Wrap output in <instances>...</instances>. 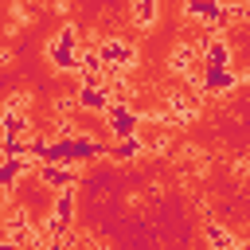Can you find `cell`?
I'll use <instances>...</instances> for the list:
<instances>
[{"label": "cell", "instance_id": "30bf717a", "mask_svg": "<svg viewBox=\"0 0 250 250\" xmlns=\"http://www.w3.org/2000/svg\"><path fill=\"white\" fill-rule=\"evenodd\" d=\"M0 133H4V137H31L35 125H31V117L20 113V109H0Z\"/></svg>", "mask_w": 250, "mask_h": 250}, {"label": "cell", "instance_id": "7a4b0ae2", "mask_svg": "<svg viewBox=\"0 0 250 250\" xmlns=\"http://www.w3.org/2000/svg\"><path fill=\"white\" fill-rule=\"evenodd\" d=\"M184 16H195L207 31L230 27V8H227V0H184Z\"/></svg>", "mask_w": 250, "mask_h": 250}, {"label": "cell", "instance_id": "9a60e30c", "mask_svg": "<svg viewBox=\"0 0 250 250\" xmlns=\"http://www.w3.org/2000/svg\"><path fill=\"white\" fill-rule=\"evenodd\" d=\"M20 180H23V172H20V164L16 160H0V195H8V191H16L20 188Z\"/></svg>", "mask_w": 250, "mask_h": 250}, {"label": "cell", "instance_id": "6da1fadb", "mask_svg": "<svg viewBox=\"0 0 250 250\" xmlns=\"http://www.w3.org/2000/svg\"><path fill=\"white\" fill-rule=\"evenodd\" d=\"M98 55H102V62L109 66V74H129V70L137 66V47H133L129 39H117V35L102 39V43H98Z\"/></svg>", "mask_w": 250, "mask_h": 250}, {"label": "cell", "instance_id": "ba28073f", "mask_svg": "<svg viewBox=\"0 0 250 250\" xmlns=\"http://www.w3.org/2000/svg\"><path fill=\"white\" fill-rule=\"evenodd\" d=\"M242 82V74H234V70H219V66H203V94H230L234 86Z\"/></svg>", "mask_w": 250, "mask_h": 250}, {"label": "cell", "instance_id": "9c48e42d", "mask_svg": "<svg viewBox=\"0 0 250 250\" xmlns=\"http://www.w3.org/2000/svg\"><path fill=\"white\" fill-rule=\"evenodd\" d=\"M74 105L86 109V113H102V117H105V109H109L113 102H109V90H105V86H78Z\"/></svg>", "mask_w": 250, "mask_h": 250}, {"label": "cell", "instance_id": "8992f818", "mask_svg": "<svg viewBox=\"0 0 250 250\" xmlns=\"http://www.w3.org/2000/svg\"><path fill=\"white\" fill-rule=\"evenodd\" d=\"M199 102H203V90H199V86H188V82H184L180 90H168V109H176L184 121L199 113Z\"/></svg>", "mask_w": 250, "mask_h": 250}, {"label": "cell", "instance_id": "3957f363", "mask_svg": "<svg viewBox=\"0 0 250 250\" xmlns=\"http://www.w3.org/2000/svg\"><path fill=\"white\" fill-rule=\"evenodd\" d=\"M199 55H203V66H219V70H234V51H230V39L219 35V31H207L199 35Z\"/></svg>", "mask_w": 250, "mask_h": 250}, {"label": "cell", "instance_id": "ac0fdd59", "mask_svg": "<svg viewBox=\"0 0 250 250\" xmlns=\"http://www.w3.org/2000/svg\"><path fill=\"white\" fill-rule=\"evenodd\" d=\"M55 109L62 113V109H78V105H74V98H55Z\"/></svg>", "mask_w": 250, "mask_h": 250}, {"label": "cell", "instance_id": "5bb4252c", "mask_svg": "<svg viewBox=\"0 0 250 250\" xmlns=\"http://www.w3.org/2000/svg\"><path fill=\"white\" fill-rule=\"evenodd\" d=\"M105 90H109V102H113V105H129V102H133V86H129L125 74H109Z\"/></svg>", "mask_w": 250, "mask_h": 250}, {"label": "cell", "instance_id": "7c38bea8", "mask_svg": "<svg viewBox=\"0 0 250 250\" xmlns=\"http://www.w3.org/2000/svg\"><path fill=\"white\" fill-rule=\"evenodd\" d=\"M203 238H207L211 250H238V238L219 223H203Z\"/></svg>", "mask_w": 250, "mask_h": 250}, {"label": "cell", "instance_id": "52a82bcc", "mask_svg": "<svg viewBox=\"0 0 250 250\" xmlns=\"http://www.w3.org/2000/svg\"><path fill=\"white\" fill-rule=\"evenodd\" d=\"M78 51H82V47H70V43H62L59 35L47 43V59H51V66L62 70V74H78Z\"/></svg>", "mask_w": 250, "mask_h": 250}, {"label": "cell", "instance_id": "8fae6325", "mask_svg": "<svg viewBox=\"0 0 250 250\" xmlns=\"http://www.w3.org/2000/svg\"><path fill=\"white\" fill-rule=\"evenodd\" d=\"M129 20H133V27H141V31L156 27V20H160V0H133V4H129Z\"/></svg>", "mask_w": 250, "mask_h": 250}, {"label": "cell", "instance_id": "e0dca14e", "mask_svg": "<svg viewBox=\"0 0 250 250\" xmlns=\"http://www.w3.org/2000/svg\"><path fill=\"white\" fill-rule=\"evenodd\" d=\"M70 246V238H47L43 242V250H66Z\"/></svg>", "mask_w": 250, "mask_h": 250}, {"label": "cell", "instance_id": "d6986e66", "mask_svg": "<svg viewBox=\"0 0 250 250\" xmlns=\"http://www.w3.org/2000/svg\"><path fill=\"white\" fill-rule=\"evenodd\" d=\"M0 250H20V246H16L12 238H0Z\"/></svg>", "mask_w": 250, "mask_h": 250}, {"label": "cell", "instance_id": "277c9868", "mask_svg": "<svg viewBox=\"0 0 250 250\" xmlns=\"http://www.w3.org/2000/svg\"><path fill=\"white\" fill-rule=\"evenodd\" d=\"M105 129H109L113 141L137 137V129H141V113H137L133 105H109V109H105Z\"/></svg>", "mask_w": 250, "mask_h": 250}, {"label": "cell", "instance_id": "44dd1931", "mask_svg": "<svg viewBox=\"0 0 250 250\" xmlns=\"http://www.w3.org/2000/svg\"><path fill=\"white\" fill-rule=\"evenodd\" d=\"M242 4H250V0H242Z\"/></svg>", "mask_w": 250, "mask_h": 250}, {"label": "cell", "instance_id": "5b68a950", "mask_svg": "<svg viewBox=\"0 0 250 250\" xmlns=\"http://www.w3.org/2000/svg\"><path fill=\"white\" fill-rule=\"evenodd\" d=\"M78 172H82V168H74V164H43L35 176H39L43 188L62 191V188H74V184H78Z\"/></svg>", "mask_w": 250, "mask_h": 250}, {"label": "cell", "instance_id": "ffe728a7", "mask_svg": "<svg viewBox=\"0 0 250 250\" xmlns=\"http://www.w3.org/2000/svg\"><path fill=\"white\" fill-rule=\"evenodd\" d=\"M94 250H109V246H105V242H98V246H94Z\"/></svg>", "mask_w": 250, "mask_h": 250}, {"label": "cell", "instance_id": "2e32d148", "mask_svg": "<svg viewBox=\"0 0 250 250\" xmlns=\"http://www.w3.org/2000/svg\"><path fill=\"white\" fill-rule=\"evenodd\" d=\"M27 102H31V94H27V90H16V98H8V102H4V109H20V113H23V105H27Z\"/></svg>", "mask_w": 250, "mask_h": 250}, {"label": "cell", "instance_id": "4fadbf2b", "mask_svg": "<svg viewBox=\"0 0 250 250\" xmlns=\"http://www.w3.org/2000/svg\"><path fill=\"white\" fill-rule=\"evenodd\" d=\"M105 156H113V160H137V156H145V141H141V137L113 141V145L105 148Z\"/></svg>", "mask_w": 250, "mask_h": 250}]
</instances>
